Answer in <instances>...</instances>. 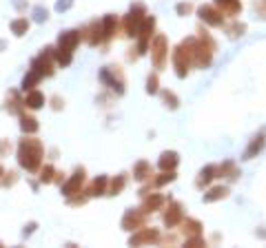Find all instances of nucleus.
<instances>
[{
    "mask_svg": "<svg viewBox=\"0 0 266 248\" xmlns=\"http://www.w3.org/2000/svg\"><path fill=\"white\" fill-rule=\"evenodd\" d=\"M18 162L22 168H27L29 173L40 168V162H42V144L36 138H24L18 146Z\"/></svg>",
    "mask_w": 266,
    "mask_h": 248,
    "instance_id": "f257e3e1",
    "label": "nucleus"
},
{
    "mask_svg": "<svg viewBox=\"0 0 266 248\" xmlns=\"http://www.w3.org/2000/svg\"><path fill=\"white\" fill-rule=\"evenodd\" d=\"M49 56V54H47ZM44 54H40L38 58H36L34 62H32V71H36V74H38L40 78H44V76H51L54 74V69H51V62H49V58Z\"/></svg>",
    "mask_w": 266,
    "mask_h": 248,
    "instance_id": "f03ea898",
    "label": "nucleus"
},
{
    "mask_svg": "<svg viewBox=\"0 0 266 248\" xmlns=\"http://www.w3.org/2000/svg\"><path fill=\"white\" fill-rule=\"evenodd\" d=\"M78 42H80V31H64L58 38V46L60 49H66V51H74Z\"/></svg>",
    "mask_w": 266,
    "mask_h": 248,
    "instance_id": "7ed1b4c3",
    "label": "nucleus"
},
{
    "mask_svg": "<svg viewBox=\"0 0 266 248\" xmlns=\"http://www.w3.org/2000/svg\"><path fill=\"white\" fill-rule=\"evenodd\" d=\"M82 182H84V168H78V170L74 173V178H71L69 182H66V184L62 186V193H64V195L76 193V190H78L80 186H82Z\"/></svg>",
    "mask_w": 266,
    "mask_h": 248,
    "instance_id": "20e7f679",
    "label": "nucleus"
},
{
    "mask_svg": "<svg viewBox=\"0 0 266 248\" xmlns=\"http://www.w3.org/2000/svg\"><path fill=\"white\" fill-rule=\"evenodd\" d=\"M44 102H47V100H44L42 93L36 91V89H32V91L27 93V98L22 100V104L27 106V108H34V111H36V108H42V106H44Z\"/></svg>",
    "mask_w": 266,
    "mask_h": 248,
    "instance_id": "39448f33",
    "label": "nucleus"
},
{
    "mask_svg": "<svg viewBox=\"0 0 266 248\" xmlns=\"http://www.w3.org/2000/svg\"><path fill=\"white\" fill-rule=\"evenodd\" d=\"M9 27H12V31H14V36H24L29 31V20L27 18H16V20H12V24H9Z\"/></svg>",
    "mask_w": 266,
    "mask_h": 248,
    "instance_id": "423d86ee",
    "label": "nucleus"
},
{
    "mask_svg": "<svg viewBox=\"0 0 266 248\" xmlns=\"http://www.w3.org/2000/svg\"><path fill=\"white\" fill-rule=\"evenodd\" d=\"M20 128H22L24 133H36L38 131V122H36V118L32 116H20Z\"/></svg>",
    "mask_w": 266,
    "mask_h": 248,
    "instance_id": "0eeeda50",
    "label": "nucleus"
},
{
    "mask_svg": "<svg viewBox=\"0 0 266 248\" xmlns=\"http://www.w3.org/2000/svg\"><path fill=\"white\" fill-rule=\"evenodd\" d=\"M38 82H40V76L36 74V71H29V74L24 76V80H22V89L24 91H32L34 86L38 84Z\"/></svg>",
    "mask_w": 266,
    "mask_h": 248,
    "instance_id": "6e6552de",
    "label": "nucleus"
},
{
    "mask_svg": "<svg viewBox=\"0 0 266 248\" xmlns=\"http://www.w3.org/2000/svg\"><path fill=\"white\" fill-rule=\"evenodd\" d=\"M56 60H58V64H71V51H66V49H60L58 46V51H56Z\"/></svg>",
    "mask_w": 266,
    "mask_h": 248,
    "instance_id": "1a4fd4ad",
    "label": "nucleus"
},
{
    "mask_svg": "<svg viewBox=\"0 0 266 248\" xmlns=\"http://www.w3.org/2000/svg\"><path fill=\"white\" fill-rule=\"evenodd\" d=\"M162 168H166V166H176L178 164V155L176 153H164L162 155Z\"/></svg>",
    "mask_w": 266,
    "mask_h": 248,
    "instance_id": "9d476101",
    "label": "nucleus"
},
{
    "mask_svg": "<svg viewBox=\"0 0 266 248\" xmlns=\"http://www.w3.org/2000/svg\"><path fill=\"white\" fill-rule=\"evenodd\" d=\"M104 184H106V178L96 180L94 186H91V195H102V193H104Z\"/></svg>",
    "mask_w": 266,
    "mask_h": 248,
    "instance_id": "9b49d317",
    "label": "nucleus"
},
{
    "mask_svg": "<svg viewBox=\"0 0 266 248\" xmlns=\"http://www.w3.org/2000/svg\"><path fill=\"white\" fill-rule=\"evenodd\" d=\"M226 193H228L226 188H213L208 195H204V200H206V202H213V200H218V198H226Z\"/></svg>",
    "mask_w": 266,
    "mask_h": 248,
    "instance_id": "f8f14e48",
    "label": "nucleus"
},
{
    "mask_svg": "<svg viewBox=\"0 0 266 248\" xmlns=\"http://www.w3.org/2000/svg\"><path fill=\"white\" fill-rule=\"evenodd\" d=\"M114 22H116L114 16H106V18H104V29H102V31H104L106 38H109V36H114Z\"/></svg>",
    "mask_w": 266,
    "mask_h": 248,
    "instance_id": "ddd939ff",
    "label": "nucleus"
},
{
    "mask_svg": "<svg viewBox=\"0 0 266 248\" xmlns=\"http://www.w3.org/2000/svg\"><path fill=\"white\" fill-rule=\"evenodd\" d=\"M262 144H264V136L255 138V142L250 144V148H248V151H246V158H250V155H253L255 151H260V148H262Z\"/></svg>",
    "mask_w": 266,
    "mask_h": 248,
    "instance_id": "4468645a",
    "label": "nucleus"
},
{
    "mask_svg": "<svg viewBox=\"0 0 266 248\" xmlns=\"http://www.w3.org/2000/svg\"><path fill=\"white\" fill-rule=\"evenodd\" d=\"M9 98H12V104L7 102V104H4V108H7L9 113H16V111H18V96H16V91L9 93Z\"/></svg>",
    "mask_w": 266,
    "mask_h": 248,
    "instance_id": "2eb2a0df",
    "label": "nucleus"
},
{
    "mask_svg": "<svg viewBox=\"0 0 266 248\" xmlns=\"http://www.w3.org/2000/svg\"><path fill=\"white\" fill-rule=\"evenodd\" d=\"M131 224L138 226V224H140V217L133 215V213H129V215L124 217V222H122V226H124V228H131Z\"/></svg>",
    "mask_w": 266,
    "mask_h": 248,
    "instance_id": "dca6fc26",
    "label": "nucleus"
},
{
    "mask_svg": "<svg viewBox=\"0 0 266 248\" xmlns=\"http://www.w3.org/2000/svg\"><path fill=\"white\" fill-rule=\"evenodd\" d=\"M34 18H36V22H44V20H47V9L36 7L34 9Z\"/></svg>",
    "mask_w": 266,
    "mask_h": 248,
    "instance_id": "f3484780",
    "label": "nucleus"
},
{
    "mask_svg": "<svg viewBox=\"0 0 266 248\" xmlns=\"http://www.w3.org/2000/svg\"><path fill=\"white\" fill-rule=\"evenodd\" d=\"M40 180H42V182H51V180H54V168L44 166L42 168V175H40Z\"/></svg>",
    "mask_w": 266,
    "mask_h": 248,
    "instance_id": "a211bd4d",
    "label": "nucleus"
},
{
    "mask_svg": "<svg viewBox=\"0 0 266 248\" xmlns=\"http://www.w3.org/2000/svg\"><path fill=\"white\" fill-rule=\"evenodd\" d=\"M71 4H74V0H58L56 9H58V12H66V9H69Z\"/></svg>",
    "mask_w": 266,
    "mask_h": 248,
    "instance_id": "6ab92c4d",
    "label": "nucleus"
},
{
    "mask_svg": "<svg viewBox=\"0 0 266 248\" xmlns=\"http://www.w3.org/2000/svg\"><path fill=\"white\" fill-rule=\"evenodd\" d=\"M9 151H12V144H9V140H2V142H0V158H2V155H7Z\"/></svg>",
    "mask_w": 266,
    "mask_h": 248,
    "instance_id": "aec40b11",
    "label": "nucleus"
},
{
    "mask_svg": "<svg viewBox=\"0 0 266 248\" xmlns=\"http://www.w3.org/2000/svg\"><path fill=\"white\" fill-rule=\"evenodd\" d=\"M9 178H4V180H0V184L2 186H12L14 182H16V173H7Z\"/></svg>",
    "mask_w": 266,
    "mask_h": 248,
    "instance_id": "412c9836",
    "label": "nucleus"
},
{
    "mask_svg": "<svg viewBox=\"0 0 266 248\" xmlns=\"http://www.w3.org/2000/svg\"><path fill=\"white\" fill-rule=\"evenodd\" d=\"M122 186H124V180H122V178H118V182H114V186H111V195H116L118 190L122 188Z\"/></svg>",
    "mask_w": 266,
    "mask_h": 248,
    "instance_id": "4be33fe9",
    "label": "nucleus"
},
{
    "mask_svg": "<svg viewBox=\"0 0 266 248\" xmlns=\"http://www.w3.org/2000/svg\"><path fill=\"white\" fill-rule=\"evenodd\" d=\"M158 80H156V76H153V78H149V86H146V91H149V93H156L158 91Z\"/></svg>",
    "mask_w": 266,
    "mask_h": 248,
    "instance_id": "5701e85b",
    "label": "nucleus"
},
{
    "mask_svg": "<svg viewBox=\"0 0 266 248\" xmlns=\"http://www.w3.org/2000/svg\"><path fill=\"white\" fill-rule=\"evenodd\" d=\"M34 228H36V222H32V224H29V226H24V237H27V235H32V232H34Z\"/></svg>",
    "mask_w": 266,
    "mask_h": 248,
    "instance_id": "b1692460",
    "label": "nucleus"
},
{
    "mask_svg": "<svg viewBox=\"0 0 266 248\" xmlns=\"http://www.w3.org/2000/svg\"><path fill=\"white\" fill-rule=\"evenodd\" d=\"M4 46H7V42H4V40H0V51H4Z\"/></svg>",
    "mask_w": 266,
    "mask_h": 248,
    "instance_id": "393cba45",
    "label": "nucleus"
},
{
    "mask_svg": "<svg viewBox=\"0 0 266 248\" xmlns=\"http://www.w3.org/2000/svg\"><path fill=\"white\" fill-rule=\"evenodd\" d=\"M2 175H4V170H2V166H0V180H2Z\"/></svg>",
    "mask_w": 266,
    "mask_h": 248,
    "instance_id": "a878e982",
    "label": "nucleus"
}]
</instances>
